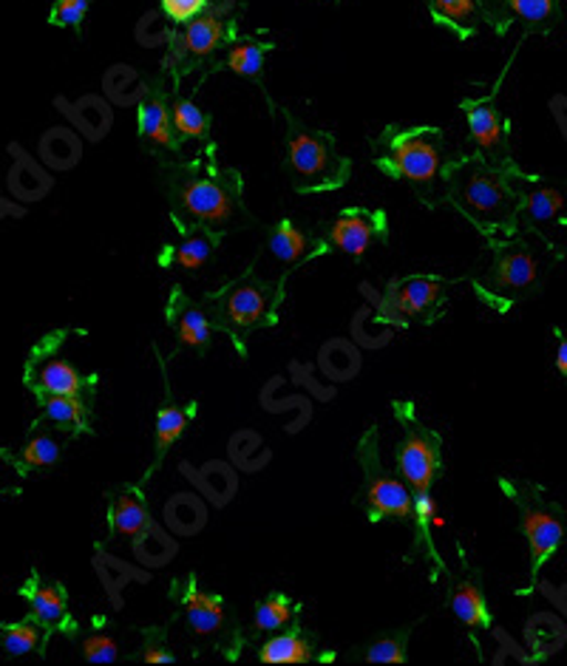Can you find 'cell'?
Masks as SVG:
<instances>
[{
  "instance_id": "28",
  "label": "cell",
  "mask_w": 567,
  "mask_h": 666,
  "mask_svg": "<svg viewBox=\"0 0 567 666\" xmlns=\"http://www.w3.org/2000/svg\"><path fill=\"white\" fill-rule=\"evenodd\" d=\"M27 598H29V607H32V615L43 624L45 629L71 627L69 596H65L63 584L32 582L27 587Z\"/></svg>"
},
{
  "instance_id": "29",
  "label": "cell",
  "mask_w": 567,
  "mask_h": 666,
  "mask_svg": "<svg viewBox=\"0 0 567 666\" xmlns=\"http://www.w3.org/2000/svg\"><path fill=\"white\" fill-rule=\"evenodd\" d=\"M91 395H94V389L80 391V395H40L45 420H52L60 429L89 431Z\"/></svg>"
},
{
  "instance_id": "34",
  "label": "cell",
  "mask_w": 567,
  "mask_h": 666,
  "mask_svg": "<svg viewBox=\"0 0 567 666\" xmlns=\"http://www.w3.org/2000/svg\"><path fill=\"white\" fill-rule=\"evenodd\" d=\"M0 644L9 655H29L34 649H40L43 644V624L38 618H27V622L9 624V627L0 629Z\"/></svg>"
},
{
  "instance_id": "39",
  "label": "cell",
  "mask_w": 567,
  "mask_h": 666,
  "mask_svg": "<svg viewBox=\"0 0 567 666\" xmlns=\"http://www.w3.org/2000/svg\"><path fill=\"white\" fill-rule=\"evenodd\" d=\"M162 12L168 14L174 23H187L196 14L207 12V0H162Z\"/></svg>"
},
{
  "instance_id": "8",
  "label": "cell",
  "mask_w": 567,
  "mask_h": 666,
  "mask_svg": "<svg viewBox=\"0 0 567 666\" xmlns=\"http://www.w3.org/2000/svg\"><path fill=\"white\" fill-rule=\"evenodd\" d=\"M499 491L508 496L511 505L519 511V527L523 536L528 539L530 547V584L539 578L542 567L559 553L561 542L567 536L565 511L548 500V493L528 480H516V477H499Z\"/></svg>"
},
{
  "instance_id": "15",
  "label": "cell",
  "mask_w": 567,
  "mask_h": 666,
  "mask_svg": "<svg viewBox=\"0 0 567 666\" xmlns=\"http://www.w3.org/2000/svg\"><path fill=\"white\" fill-rule=\"evenodd\" d=\"M449 609L457 618L460 627L468 633L471 644L483 658V647H480V635L488 633L494 624V615L488 609V598H485V584L480 567H471L465 556H460V573L452 576V587H449Z\"/></svg>"
},
{
  "instance_id": "24",
  "label": "cell",
  "mask_w": 567,
  "mask_h": 666,
  "mask_svg": "<svg viewBox=\"0 0 567 666\" xmlns=\"http://www.w3.org/2000/svg\"><path fill=\"white\" fill-rule=\"evenodd\" d=\"M514 180H516V187H519V196H523L519 222L525 218L530 227H539L554 222V218L565 211V196H561L559 187L536 180V176L523 174L519 167H514Z\"/></svg>"
},
{
  "instance_id": "31",
  "label": "cell",
  "mask_w": 567,
  "mask_h": 666,
  "mask_svg": "<svg viewBox=\"0 0 567 666\" xmlns=\"http://www.w3.org/2000/svg\"><path fill=\"white\" fill-rule=\"evenodd\" d=\"M270 52V40H241V43H233L230 49H227L225 65L233 74H239V78L261 83V71H265V60Z\"/></svg>"
},
{
  "instance_id": "5",
  "label": "cell",
  "mask_w": 567,
  "mask_h": 666,
  "mask_svg": "<svg viewBox=\"0 0 567 666\" xmlns=\"http://www.w3.org/2000/svg\"><path fill=\"white\" fill-rule=\"evenodd\" d=\"M174 602L176 622L185 624L187 635L196 641V653H219L225 660H236L247 644V629L236 622L219 593L199 584L196 573L174 578L168 590Z\"/></svg>"
},
{
  "instance_id": "25",
  "label": "cell",
  "mask_w": 567,
  "mask_h": 666,
  "mask_svg": "<svg viewBox=\"0 0 567 666\" xmlns=\"http://www.w3.org/2000/svg\"><path fill=\"white\" fill-rule=\"evenodd\" d=\"M303 604L296 602L292 596L281 593V590H272L270 596L258 598L256 607H252V622L247 629V638H258V635H276L281 629L292 627L296 622H301Z\"/></svg>"
},
{
  "instance_id": "35",
  "label": "cell",
  "mask_w": 567,
  "mask_h": 666,
  "mask_svg": "<svg viewBox=\"0 0 567 666\" xmlns=\"http://www.w3.org/2000/svg\"><path fill=\"white\" fill-rule=\"evenodd\" d=\"M168 633H171V622L159 624V627H142L140 653L131 655V660H140V664H174L176 658L168 647Z\"/></svg>"
},
{
  "instance_id": "40",
  "label": "cell",
  "mask_w": 567,
  "mask_h": 666,
  "mask_svg": "<svg viewBox=\"0 0 567 666\" xmlns=\"http://www.w3.org/2000/svg\"><path fill=\"white\" fill-rule=\"evenodd\" d=\"M556 369L567 380V338L556 335Z\"/></svg>"
},
{
  "instance_id": "13",
  "label": "cell",
  "mask_w": 567,
  "mask_h": 666,
  "mask_svg": "<svg viewBox=\"0 0 567 666\" xmlns=\"http://www.w3.org/2000/svg\"><path fill=\"white\" fill-rule=\"evenodd\" d=\"M318 236L327 242L329 253L363 262L367 253L389 242V216L386 211H372V207H343L338 216L321 222Z\"/></svg>"
},
{
  "instance_id": "3",
  "label": "cell",
  "mask_w": 567,
  "mask_h": 666,
  "mask_svg": "<svg viewBox=\"0 0 567 666\" xmlns=\"http://www.w3.org/2000/svg\"><path fill=\"white\" fill-rule=\"evenodd\" d=\"M445 134L434 125H389L374 140V167L394 182H406L425 207L445 202L443 171L449 165Z\"/></svg>"
},
{
  "instance_id": "7",
  "label": "cell",
  "mask_w": 567,
  "mask_h": 666,
  "mask_svg": "<svg viewBox=\"0 0 567 666\" xmlns=\"http://www.w3.org/2000/svg\"><path fill=\"white\" fill-rule=\"evenodd\" d=\"M287 176L296 193L338 191L352 176V162L338 151L336 136L327 131H310L290 122L287 136Z\"/></svg>"
},
{
  "instance_id": "27",
  "label": "cell",
  "mask_w": 567,
  "mask_h": 666,
  "mask_svg": "<svg viewBox=\"0 0 567 666\" xmlns=\"http://www.w3.org/2000/svg\"><path fill=\"white\" fill-rule=\"evenodd\" d=\"M429 12L437 27L452 32L454 38L471 40L483 23V3L480 0H429Z\"/></svg>"
},
{
  "instance_id": "16",
  "label": "cell",
  "mask_w": 567,
  "mask_h": 666,
  "mask_svg": "<svg viewBox=\"0 0 567 666\" xmlns=\"http://www.w3.org/2000/svg\"><path fill=\"white\" fill-rule=\"evenodd\" d=\"M494 100V91L485 96H468V100H463L460 109H463L465 122H468V134L474 140V145H477V154H483L494 165L511 167L516 162L511 156L508 125H505Z\"/></svg>"
},
{
  "instance_id": "37",
  "label": "cell",
  "mask_w": 567,
  "mask_h": 666,
  "mask_svg": "<svg viewBox=\"0 0 567 666\" xmlns=\"http://www.w3.org/2000/svg\"><path fill=\"white\" fill-rule=\"evenodd\" d=\"M20 457H23L27 468H49L60 460V445L52 440V434H38L27 442V449Z\"/></svg>"
},
{
  "instance_id": "9",
  "label": "cell",
  "mask_w": 567,
  "mask_h": 666,
  "mask_svg": "<svg viewBox=\"0 0 567 666\" xmlns=\"http://www.w3.org/2000/svg\"><path fill=\"white\" fill-rule=\"evenodd\" d=\"M354 457L361 462L363 485L361 508L372 525L386 520L409 522L414 516V493L400 474L386 471L381 462V445H378V426H369L354 445Z\"/></svg>"
},
{
  "instance_id": "21",
  "label": "cell",
  "mask_w": 567,
  "mask_h": 666,
  "mask_svg": "<svg viewBox=\"0 0 567 666\" xmlns=\"http://www.w3.org/2000/svg\"><path fill=\"white\" fill-rule=\"evenodd\" d=\"M559 3L561 0H488L485 3V20L496 32L503 34L505 29L519 20L530 32H550L559 23Z\"/></svg>"
},
{
  "instance_id": "36",
  "label": "cell",
  "mask_w": 567,
  "mask_h": 666,
  "mask_svg": "<svg viewBox=\"0 0 567 666\" xmlns=\"http://www.w3.org/2000/svg\"><path fill=\"white\" fill-rule=\"evenodd\" d=\"M80 653L91 664H114L120 658V644L109 633H91L80 641Z\"/></svg>"
},
{
  "instance_id": "30",
  "label": "cell",
  "mask_w": 567,
  "mask_h": 666,
  "mask_svg": "<svg viewBox=\"0 0 567 666\" xmlns=\"http://www.w3.org/2000/svg\"><path fill=\"white\" fill-rule=\"evenodd\" d=\"M434 516H437V502H434V491L432 493H414V551L423 553L429 559V573H432V582H437L440 573H445V564L440 562L437 547L432 542V525Z\"/></svg>"
},
{
  "instance_id": "1",
  "label": "cell",
  "mask_w": 567,
  "mask_h": 666,
  "mask_svg": "<svg viewBox=\"0 0 567 666\" xmlns=\"http://www.w3.org/2000/svg\"><path fill=\"white\" fill-rule=\"evenodd\" d=\"M165 199L174 230L210 227L227 238L256 222L245 202V180L216 160V145H205L187 162H165Z\"/></svg>"
},
{
  "instance_id": "4",
  "label": "cell",
  "mask_w": 567,
  "mask_h": 666,
  "mask_svg": "<svg viewBox=\"0 0 567 666\" xmlns=\"http://www.w3.org/2000/svg\"><path fill=\"white\" fill-rule=\"evenodd\" d=\"M284 293H287V278L281 276L272 281L261 278L256 264H250L239 278L227 281L216 293H207L202 304H205L216 332H225L233 349L247 358V344L252 335L278 324Z\"/></svg>"
},
{
  "instance_id": "26",
  "label": "cell",
  "mask_w": 567,
  "mask_h": 666,
  "mask_svg": "<svg viewBox=\"0 0 567 666\" xmlns=\"http://www.w3.org/2000/svg\"><path fill=\"white\" fill-rule=\"evenodd\" d=\"M97 386V375H80L78 366L69 363L65 358L49 355L45 360H40L34 369V389L40 395H80Z\"/></svg>"
},
{
  "instance_id": "32",
  "label": "cell",
  "mask_w": 567,
  "mask_h": 666,
  "mask_svg": "<svg viewBox=\"0 0 567 666\" xmlns=\"http://www.w3.org/2000/svg\"><path fill=\"white\" fill-rule=\"evenodd\" d=\"M174 111V129L176 134L185 142H199L202 147L213 145L210 142V116L194 103V100H185V96H174L171 103Z\"/></svg>"
},
{
  "instance_id": "12",
  "label": "cell",
  "mask_w": 567,
  "mask_h": 666,
  "mask_svg": "<svg viewBox=\"0 0 567 666\" xmlns=\"http://www.w3.org/2000/svg\"><path fill=\"white\" fill-rule=\"evenodd\" d=\"M233 43H236V20L225 18V14L202 12L194 20L179 23V29L171 34L168 60H165L174 85H179L182 78L216 58V52H227Z\"/></svg>"
},
{
  "instance_id": "10",
  "label": "cell",
  "mask_w": 567,
  "mask_h": 666,
  "mask_svg": "<svg viewBox=\"0 0 567 666\" xmlns=\"http://www.w3.org/2000/svg\"><path fill=\"white\" fill-rule=\"evenodd\" d=\"M392 411L400 426V442L394 449L398 474L412 493H432L443 474V437L420 420L412 400H394Z\"/></svg>"
},
{
  "instance_id": "18",
  "label": "cell",
  "mask_w": 567,
  "mask_h": 666,
  "mask_svg": "<svg viewBox=\"0 0 567 666\" xmlns=\"http://www.w3.org/2000/svg\"><path fill=\"white\" fill-rule=\"evenodd\" d=\"M265 253L272 262L281 264L284 276H290L292 269H298L301 264L329 256V247L318 233H307L292 218H281L267 230Z\"/></svg>"
},
{
  "instance_id": "6",
  "label": "cell",
  "mask_w": 567,
  "mask_h": 666,
  "mask_svg": "<svg viewBox=\"0 0 567 666\" xmlns=\"http://www.w3.org/2000/svg\"><path fill=\"white\" fill-rule=\"evenodd\" d=\"M491 250V262L483 273L471 278L474 295L494 312H508L516 304L536 293L539 284V262L523 238L505 242H485Z\"/></svg>"
},
{
  "instance_id": "33",
  "label": "cell",
  "mask_w": 567,
  "mask_h": 666,
  "mask_svg": "<svg viewBox=\"0 0 567 666\" xmlns=\"http://www.w3.org/2000/svg\"><path fill=\"white\" fill-rule=\"evenodd\" d=\"M414 622L400 629H389V633L378 635L363 649V660L369 664H406L409 660V638H412Z\"/></svg>"
},
{
  "instance_id": "22",
  "label": "cell",
  "mask_w": 567,
  "mask_h": 666,
  "mask_svg": "<svg viewBox=\"0 0 567 666\" xmlns=\"http://www.w3.org/2000/svg\"><path fill=\"white\" fill-rule=\"evenodd\" d=\"M196 411H199L196 400L179 403L176 398H171V391H165V400H162V406L156 409L154 420V460H151L148 471L142 474L140 485H145V482L159 471L165 457L171 454V449H174L176 442H179V437L187 431V426L196 420Z\"/></svg>"
},
{
  "instance_id": "17",
  "label": "cell",
  "mask_w": 567,
  "mask_h": 666,
  "mask_svg": "<svg viewBox=\"0 0 567 666\" xmlns=\"http://www.w3.org/2000/svg\"><path fill=\"white\" fill-rule=\"evenodd\" d=\"M165 320L174 332L176 352L205 355L210 349L216 327H213L205 304L194 301L182 284H174V289H171L168 304H165Z\"/></svg>"
},
{
  "instance_id": "20",
  "label": "cell",
  "mask_w": 567,
  "mask_h": 666,
  "mask_svg": "<svg viewBox=\"0 0 567 666\" xmlns=\"http://www.w3.org/2000/svg\"><path fill=\"white\" fill-rule=\"evenodd\" d=\"M258 660L265 664H312V660H336V653L321 649L316 633L296 622L276 635H267L258 647Z\"/></svg>"
},
{
  "instance_id": "38",
  "label": "cell",
  "mask_w": 567,
  "mask_h": 666,
  "mask_svg": "<svg viewBox=\"0 0 567 666\" xmlns=\"http://www.w3.org/2000/svg\"><path fill=\"white\" fill-rule=\"evenodd\" d=\"M85 14H89V0H54L49 23H52V27L80 29L83 27Z\"/></svg>"
},
{
  "instance_id": "14",
  "label": "cell",
  "mask_w": 567,
  "mask_h": 666,
  "mask_svg": "<svg viewBox=\"0 0 567 666\" xmlns=\"http://www.w3.org/2000/svg\"><path fill=\"white\" fill-rule=\"evenodd\" d=\"M136 134H140V142L145 151H151V154L165 162L171 156H179L182 147H185V140L174 129L171 96L162 80H154L145 89V94L140 96V105H136Z\"/></svg>"
},
{
  "instance_id": "23",
  "label": "cell",
  "mask_w": 567,
  "mask_h": 666,
  "mask_svg": "<svg viewBox=\"0 0 567 666\" xmlns=\"http://www.w3.org/2000/svg\"><path fill=\"white\" fill-rule=\"evenodd\" d=\"M154 525L142 485H123L109 493V527L114 536L136 539Z\"/></svg>"
},
{
  "instance_id": "19",
  "label": "cell",
  "mask_w": 567,
  "mask_h": 666,
  "mask_svg": "<svg viewBox=\"0 0 567 666\" xmlns=\"http://www.w3.org/2000/svg\"><path fill=\"white\" fill-rule=\"evenodd\" d=\"M225 236L213 233L210 227H190V230H176V238L168 244H162L159 262L162 269H185V273H196V269L207 267L210 258L219 253Z\"/></svg>"
},
{
  "instance_id": "2",
  "label": "cell",
  "mask_w": 567,
  "mask_h": 666,
  "mask_svg": "<svg viewBox=\"0 0 567 666\" xmlns=\"http://www.w3.org/2000/svg\"><path fill=\"white\" fill-rule=\"evenodd\" d=\"M514 167H499L483 154H460L443 171L445 202L468 222L485 242H505L519 236L523 196Z\"/></svg>"
},
{
  "instance_id": "11",
  "label": "cell",
  "mask_w": 567,
  "mask_h": 666,
  "mask_svg": "<svg viewBox=\"0 0 567 666\" xmlns=\"http://www.w3.org/2000/svg\"><path fill=\"white\" fill-rule=\"evenodd\" d=\"M449 278L434 273H412V276L392 278L374 309V320L386 327H432L445 312V289Z\"/></svg>"
}]
</instances>
